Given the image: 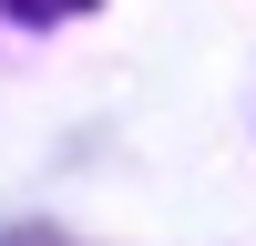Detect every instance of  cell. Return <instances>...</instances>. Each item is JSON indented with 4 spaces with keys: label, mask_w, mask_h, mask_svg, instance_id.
Listing matches in <instances>:
<instances>
[{
    "label": "cell",
    "mask_w": 256,
    "mask_h": 246,
    "mask_svg": "<svg viewBox=\"0 0 256 246\" xmlns=\"http://www.w3.org/2000/svg\"><path fill=\"white\" fill-rule=\"evenodd\" d=\"M20 20H62V10H92V0H10Z\"/></svg>",
    "instance_id": "obj_1"
}]
</instances>
